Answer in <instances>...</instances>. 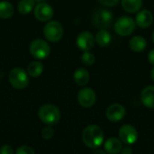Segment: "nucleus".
<instances>
[{
    "instance_id": "f257e3e1",
    "label": "nucleus",
    "mask_w": 154,
    "mask_h": 154,
    "mask_svg": "<svg viewBox=\"0 0 154 154\" xmlns=\"http://www.w3.org/2000/svg\"><path fill=\"white\" fill-rule=\"evenodd\" d=\"M104 132L98 125H90L87 126L82 132V141L88 148H98L104 143Z\"/></svg>"
},
{
    "instance_id": "f03ea898",
    "label": "nucleus",
    "mask_w": 154,
    "mask_h": 154,
    "mask_svg": "<svg viewBox=\"0 0 154 154\" xmlns=\"http://www.w3.org/2000/svg\"><path fill=\"white\" fill-rule=\"evenodd\" d=\"M38 116L40 120L46 125H54L60 119V109L56 106L51 104L41 106L38 111Z\"/></svg>"
},
{
    "instance_id": "7ed1b4c3",
    "label": "nucleus",
    "mask_w": 154,
    "mask_h": 154,
    "mask_svg": "<svg viewBox=\"0 0 154 154\" xmlns=\"http://www.w3.org/2000/svg\"><path fill=\"white\" fill-rule=\"evenodd\" d=\"M9 82L16 89H23L29 84V77L26 71L21 68H15L9 73Z\"/></svg>"
},
{
    "instance_id": "20e7f679",
    "label": "nucleus",
    "mask_w": 154,
    "mask_h": 154,
    "mask_svg": "<svg viewBox=\"0 0 154 154\" xmlns=\"http://www.w3.org/2000/svg\"><path fill=\"white\" fill-rule=\"evenodd\" d=\"M43 33L48 41L52 42H59L63 35L62 25L57 21H51L45 24L43 28Z\"/></svg>"
},
{
    "instance_id": "39448f33",
    "label": "nucleus",
    "mask_w": 154,
    "mask_h": 154,
    "mask_svg": "<svg viewBox=\"0 0 154 154\" xmlns=\"http://www.w3.org/2000/svg\"><path fill=\"white\" fill-rule=\"evenodd\" d=\"M94 25L99 29H106L110 27L113 22V14L106 9H98L92 15Z\"/></svg>"
},
{
    "instance_id": "423d86ee",
    "label": "nucleus",
    "mask_w": 154,
    "mask_h": 154,
    "mask_svg": "<svg viewBox=\"0 0 154 154\" xmlns=\"http://www.w3.org/2000/svg\"><path fill=\"white\" fill-rule=\"evenodd\" d=\"M136 23L130 16H122L115 23V31L120 36L130 35L135 29Z\"/></svg>"
},
{
    "instance_id": "0eeeda50",
    "label": "nucleus",
    "mask_w": 154,
    "mask_h": 154,
    "mask_svg": "<svg viewBox=\"0 0 154 154\" xmlns=\"http://www.w3.org/2000/svg\"><path fill=\"white\" fill-rule=\"evenodd\" d=\"M30 52L34 58L42 60L49 56L51 48L45 41L42 39H36L30 44Z\"/></svg>"
},
{
    "instance_id": "6e6552de",
    "label": "nucleus",
    "mask_w": 154,
    "mask_h": 154,
    "mask_svg": "<svg viewBox=\"0 0 154 154\" xmlns=\"http://www.w3.org/2000/svg\"><path fill=\"white\" fill-rule=\"evenodd\" d=\"M119 138L122 141V143L131 145L136 143L138 140V132L131 125H125L119 129Z\"/></svg>"
},
{
    "instance_id": "1a4fd4ad",
    "label": "nucleus",
    "mask_w": 154,
    "mask_h": 154,
    "mask_svg": "<svg viewBox=\"0 0 154 154\" xmlns=\"http://www.w3.org/2000/svg\"><path fill=\"white\" fill-rule=\"evenodd\" d=\"M96 101H97V95L96 92L91 88H82L78 94V102L81 106L85 108L93 106Z\"/></svg>"
},
{
    "instance_id": "9d476101",
    "label": "nucleus",
    "mask_w": 154,
    "mask_h": 154,
    "mask_svg": "<svg viewBox=\"0 0 154 154\" xmlns=\"http://www.w3.org/2000/svg\"><path fill=\"white\" fill-rule=\"evenodd\" d=\"M126 114V110L124 106H122L121 104H113L111 106H109L106 111V118L111 121V122H120L124 119V117L125 116Z\"/></svg>"
},
{
    "instance_id": "9b49d317",
    "label": "nucleus",
    "mask_w": 154,
    "mask_h": 154,
    "mask_svg": "<svg viewBox=\"0 0 154 154\" xmlns=\"http://www.w3.org/2000/svg\"><path fill=\"white\" fill-rule=\"evenodd\" d=\"M96 39L93 36L92 33H90L89 32H80L78 37H77V45L78 47L84 51H89L94 47Z\"/></svg>"
},
{
    "instance_id": "f8f14e48",
    "label": "nucleus",
    "mask_w": 154,
    "mask_h": 154,
    "mask_svg": "<svg viewBox=\"0 0 154 154\" xmlns=\"http://www.w3.org/2000/svg\"><path fill=\"white\" fill-rule=\"evenodd\" d=\"M34 16L42 22L49 21L53 16V9L46 3H40L34 8Z\"/></svg>"
},
{
    "instance_id": "ddd939ff",
    "label": "nucleus",
    "mask_w": 154,
    "mask_h": 154,
    "mask_svg": "<svg viewBox=\"0 0 154 154\" xmlns=\"http://www.w3.org/2000/svg\"><path fill=\"white\" fill-rule=\"evenodd\" d=\"M153 22V15L149 10L140 11L135 18L136 24L141 28H147L152 25Z\"/></svg>"
},
{
    "instance_id": "4468645a",
    "label": "nucleus",
    "mask_w": 154,
    "mask_h": 154,
    "mask_svg": "<svg viewBox=\"0 0 154 154\" xmlns=\"http://www.w3.org/2000/svg\"><path fill=\"white\" fill-rule=\"evenodd\" d=\"M141 101L144 106L154 108V87L148 86L144 88L141 93Z\"/></svg>"
},
{
    "instance_id": "2eb2a0df",
    "label": "nucleus",
    "mask_w": 154,
    "mask_h": 154,
    "mask_svg": "<svg viewBox=\"0 0 154 154\" xmlns=\"http://www.w3.org/2000/svg\"><path fill=\"white\" fill-rule=\"evenodd\" d=\"M104 147L107 153L116 154L121 152V151L123 149V143H122V141L120 140V138L118 139L116 137H112V138H109L108 140H106Z\"/></svg>"
},
{
    "instance_id": "dca6fc26",
    "label": "nucleus",
    "mask_w": 154,
    "mask_h": 154,
    "mask_svg": "<svg viewBox=\"0 0 154 154\" xmlns=\"http://www.w3.org/2000/svg\"><path fill=\"white\" fill-rule=\"evenodd\" d=\"M147 42L143 36H134L129 42L130 49L135 52H141L146 48Z\"/></svg>"
},
{
    "instance_id": "f3484780",
    "label": "nucleus",
    "mask_w": 154,
    "mask_h": 154,
    "mask_svg": "<svg viewBox=\"0 0 154 154\" xmlns=\"http://www.w3.org/2000/svg\"><path fill=\"white\" fill-rule=\"evenodd\" d=\"M74 81L77 85L83 87L89 81V73L85 69H78L74 72Z\"/></svg>"
},
{
    "instance_id": "a211bd4d",
    "label": "nucleus",
    "mask_w": 154,
    "mask_h": 154,
    "mask_svg": "<svg viewBox=\"0 0 154 154\" xmlns=\"http://www.w3.org/2000/svg\"><path fill=\"white\" fill-rule=\"evenodd\" d=\"M123 8L128 13H136L143 6V0H122Z\"/></svg>"
},
{
    "instance_id": "6ab92c4d",
    "label": "nucleus",
    "mask_w": 154,
    "mask_h": 154,
    "mask_svg": "<svg viewBox=\"0 0 154 154\" xmlns=\"http://www.w3.org/2000/svg\"><path fill=\"white\" fill-rule=\"evenodd\" d=\"M95 39H96L97 43L100 47H106V46H108L109 43L111 42L112 36H111V34H110L107 31H106L105 29H102V30H100V31L97 33Z\"/></svg>"
},
{
    "instance_id": "aec40b11",
    "label": "nucleus",
    "mask_w": 154,
    "mask_h": 154,
    "mask_svg": "<svg viewBox=\"0 0 154 154\" xmlns=\"http://www.w3.org/2000/svg\"><path fill=\"white\" fill-rule=\"evenodd\" d=\"M14 14V7L7 1L0 2V18L8 19Z\"/></svg>"
},
{
    "instance_id": "412c9836",
    "label": "nucleus",
    "mask_w": 154,
    "mask_h": 154,
    "mask_svg": "<svg viewBox=\"0 0 154 154\" xmlns=\"http://www.w3.org/2000/svg\"><path fill=\"white\" fill-rule=\"evenodd\" d=\"M27 71L32 77H39L43 71V64L41 61H32L28 65Z\"/></svg>"
},
{
    "instance_id": "4be33fe9",
    "label": "nucleus",
    "mask_w": 154,
    "mask_h": 154,
    "mask_svg": "<svg viewBox=\"0 0 154 154\" xmlns=\"http://www.w3.org/2000/svg\"><path fill=\"white\" fill-rule=\"evenodd\" d=\"M34 5V0H21L18 4V11L23 14H29L33 10Z\"/></svg>"
},
{
    "instance_id": "5701e85b",
    "label": "nucleus",
    "mask_w": 154,
    "mask_h": 154,
    "mask_svg": "<svg viewBox=\"0 0 154 154\" xmlns=\"http://www.w3.org/2000/svg\"><path fill=\"white\" fill-rule=\"evenodd\" d=\"M81 60L86 66H91L96 61V57L93 53L89 52L88 51H85L81 56Z\"/></svg>"
},
{
    "instance_id": "b1692460",
    "label": "nucleus",
    "mask_w": 154,
    "mask_h": 154,
    "mask_svg": "<svg viewBox=\"0 0 154 154\" xmlns=\"http://www.w3.org/2000/svg\"><path fill=\"white\" fill-rule=\"evenodd\" d=\"M53 134H54V130L51 127V125H48L42 130V136L44 140L51 139Z\"/></svg>"
},
{
    "instance_id": "393cba45",
    "label": "nucleus",
    "mask_w": 154,
    "mask_h": 154,
    "mask_svg": "<svg viewBox=\"0 0 154 154\" xmlns=\"http://www.w3.org/2000/svg\"><path fill=\"white\" fill-rule=\"evenodd\" d=\"M34 152H35L34 150L27 145L21 146L16 150V154H33Z\"/></svg>"
},
{
    "instance_id": "a878e982",
    "label": "nucleus",
    "mask_w": 154,
    "mask_h": 154,
    "mask_svg": "<svg viewBox=\"0 0 154 154\" xmlns=\"http://www.w3.org/2000/svg\"><path fill=\"white\" fill-rule=\"evenodd\" d=\"M103 5L105 6H107V7H112V6H115L118 2L119 0H98Z\"/></svg>"
},
{
    "instance_id": "bb28decb",
    "label": "nucleus",
    "mask_w": 154,
    "mask_h": 154,
    "mask_svg": "<svg viewBox=\"0 0 154 154\" xmlns=\"http://www.w3.org/2000/svg\"><path fill=\"white\" fill-rule=\"evenodd\" d=\"M0 153L1 154H12L14 153V150L10 145H3L0 148Z\"/></svg>"
},
{
    "instance_id": "cd10ccee",
    "label": "nucleus",
    "mask_w": 154,
    "mask_h": 154,
    "mask_svg": "<svg viewBox=\"0 0 154 154\" xmlns=\"http://www.w3.org/2000/svg\"><path fill=\"white\" fill-rule=\"evenodd\" d=\"M148 60L150 61L151 64L154 65V49L149 52V54H148Z\"/></svg>"
},
{
    "instance_id": "c85d7f7f",
    "label": "nucleus",
    "mask_w": 154,
    "mask_h": 154,
    "mask_svg": "<svg viewBox=\"0 0 154 154\" xmlns=\"http://www.w3.org/2000/svg\"><path fill=\"white\" fill-rule=\"evenodd\" d=\"M121 152H122V154H132L133 153V150L130 147H125L124 150L122 149Z\"/></svg>"
},
{
    "instance_id": "c756f323",
    "label": "nucleus",
    "mask_w": 154,
    "mask_h": 154,
    "mask_svg": "<svg viewBox=\"0 0 154 154\" xmlns=\"http://www.w3.org/2000/svg\"><path fill=\"white\" fill-rule=\"evenodd\" d=\"M151 76H152V80L154 81V68L152 69V72H151Z\"/></svg>"
},
{
    "instance_id": "7c9ffc66",
    "label": "nucleus",
    "mask_w": 154,
    "mask_h": 154,
    "mask_svg": "<svg viewBox=\"0 0 154 154\" xmlns=\"http://www.w3.org/2000/svg\"><path fill=\"white\" fill-rule=\"evenodd\" d=\"M94 153H102V154H105V152H104L103 151H96V152H94Z\"/></svg>"
},
{
    "instance_id": "2f4dec72",
    "label": "nucleus",
    "mask_w": 154,
    "mask_h": 154,
    "mask_svg": "<svg viewBox=\"0 0 154 154\" xmlns=\"http://www.w3.org/2000/svg\"><path fill=\"white\" fill-rule=\"evenodd\" d=\"M152 41H153V42H154V32H153V33H152Z\"/></svg>"
}]
</instances>
